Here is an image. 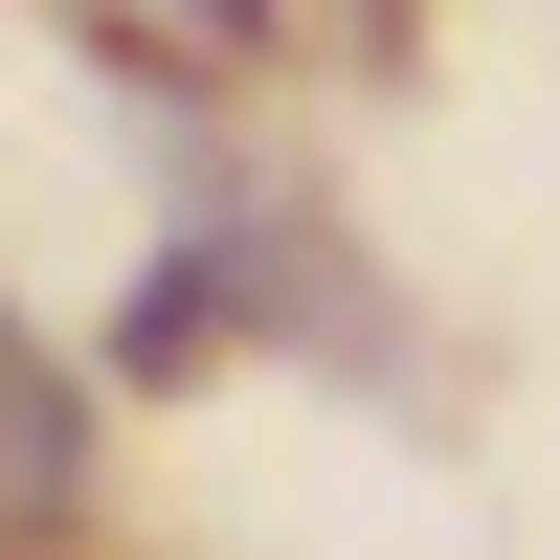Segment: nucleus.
<instances>
[{
  "label": "nucleus",
  "mask_w": 560,
  "mask_h": 560,
  "mask_svg": "<svg viewBox=\"0 0 560 560\" xmlns=\"http://www.w3.org/2000/svg\"><path fill=\"white\" fill-rule=\"evenodd\" d=\"M90 516V404H68V359L0 314V538H68Z\"/></svg>",
  "instance_id": "nucleus-1"
},
{
  "label": "nucleus",
  "mask_w": 560,
  "mask_h": 560,
  "mask_svg": "<svg viewBox=\"0 0 560 560\" xmlns=\"http://www.w3.org/2000/svg\"><path fill=\"white\" fill-rule=\"evenodd\" d=\"M202 23H247V0H202Z\"/></svg>",
  "instance_id": "nucleus-2"
}]
</instances>
